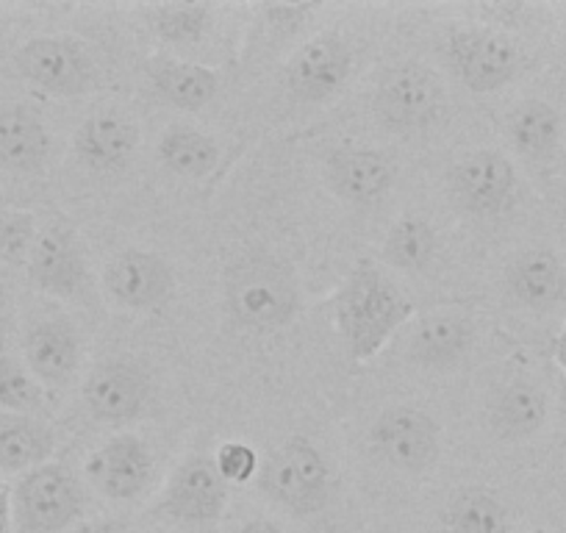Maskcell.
I'll list each match as a JSON object with an SVG mask.
<instances>
[{"mask_svg":"<svg viewBox=\"0 0 566 533\" xmlns=\"http://www.w3.org/2000/svg\"><path fill=\"white\" fill-rule=\"evenodd\" d=\"M331 314L347 353L369 362L413 317V303L373 261H358L331 295Z\"/></svg>","mask_w":566,"mask_h":533,"instance_id":"cell-1","label":"cell"},{"mask_svg":"<svg viewBox=\"0 0 566 533\" xmlns=\"http://www.w3.org/2000/svg\"><path fill=\"white\" fill-rule=\"evenodd\" d=\"M226 306L233 323L255 334L286 328L301 312V281L275 253L253 250L226 270Z\"/></svg>","mask_w":566,"mask_h":533,"instance_id":"cell-2","label":"cell"},{"mask_svg":"<svg viewBox=\"0 0 566 533\" xmlns=\"http://www.w3.org/2000/svg\"><path fill=\"white\" fill-rule=\"evenodd\" d=\"M12 511L18 533H62L84 514V489L67 467L48 461L20 475Z\"/></svg>","mask_w":566,"mask_h":533,"instance_id":"cell-3","label":"cell"},{"mask_svg":"<svg viewBox=\"0 0 566 533\" xmlns=\"http://www.w3.org/2000/svg\"><path fill=\"white\" fill-rule=\"evenodd\" d=\"M264 489L275 503L297 516L323 511L331 498V467L317 445L306 437H292L266 459Z\"/></svg>","mask_w":566,"mask_h":533,"instance_id":"cell-4","label":"cell"},{"mask_svg":"<svg viewBox=\"0 0 566 533\" xmlns=\"http://www.w3.org/2000/svg\"><path fill=\"white\" fill-rule=\"evenodd\" d=\"M448 62L467 90L486 95L503 90L525 67V53L511 36L492 29H461L448 40Z\"/></svg>","mask_w":566,"mask_h":533,"instance_id":"cell-5","label":"cell"},{"mask_svg":"<svg viewBox=\"0 0 566 533\" xmlns=\"http://www.w3.org/2000/svg\"><path fill=\"white\" fill-rule=\"evenodd\" d=\"M14 67L48 95H86L97 84V67L90 51L73 36H34L14 53Z\"/></svg>","mask_w":566,"mask_h":533,"instance_id":"cell-6","label":"cell"},{"mask_svg":"<svg viewBox=\"0 0 566 533\" xmlns=\"http://www.w3.org/2000/svg\"><path fill=\"white\" fill-rule=\"evenodd\" d=\"M448 106L444 84L431 67L408 62L384 75L375 95V112L395 130H424L439 123Z\"/></svg>","mask_w":566,"mask_h":533,"instance_id":"cell-7","label":"cell"},{"mask_svg":"<svg viewBox=\"0 0 566 533\" xmlns=\"http://www.w3.org/2000/svg\"><path fill=\"white\" fill-rule=\"evenodd\" d=\"M448 187L467 215L494 217L514 203L516 170L500 150H472L450 167Z\"/></svg>","mask_w":566,"mask_h":533,"instance_id":"cell-8","label":"cell"},{"mask_svg":"<svg viewBox=\"0 0 566 533\" xmlns=\"http://www.w3.org/2000/svg\"><path fill=\"white\" fill-rule=\"evenodd\" d=\"M373 445L397 470L424 472L439 459L442 426L428 411L395 406L375 420Z\"/></svg>","mask_w":566,"mask_h":533,"instance_id":"cell-9","label":"cell"},{"mask_svg":"<svg viewBox=\"0 0 566 533\" xmlns=\"http://www.w3.org/2000/svg\"><path fill=\"white\" fill-rule=\"evenodd\" d=\"M353 73V51L339 34H319L297 48L286 64V90L301 103H325L339 95Z\"/></svg>","mask_w":566,"mask_h":533,"instance_id":"cell-10","label":"cell"},{"mask_svg":"<svg viewBox=\"0 0 566 533\" xmlns=\"http://www.w3.org/2000/svg\"><path fill=\"white\" fill-rule=\"evenodd\" d=\"M228 487L231 483L220 475L214 459L195 453L187 461H181L167 481L161 511L178 522L209 525V522L220 520L222 511H226Z\"/></svg>","mask_w":566,"mask_h":533,"instance_id":"cell-11","label":"cell"},{"mask_svg":"<svg viewBox=\"0 0 566 533\" xmlns=\"http://www.w3.org/2000/svg\"><path fill=\"white\" fill-rule=\"evenodd\" d=\"M397 161L378 148H336L325 159V184L353 206H375L395 189Z\"/></svg>","mask_w":566,"mask_h":533,"instance_id":"cell-12","label":"cell"},{"mask_svg":"<svg viewBox=\"0 0 566 533\" xmlns=\"http://www.w3.org/2000/svg\"><path fill=\"white\" fill-rule=\"evenodd\" d=\"M106 290L119 306L136 312H156L176 292V273L159 253L148 250H123L108 261Z\"/></svg>","mask_w":566,"mask_h":533,"instance_id":"cell-13","label":"cell"},{"mask_svg":"<svg viewBox=\"0 0 566 533\" xmlns=\"http://www.w3.org/2000/svg\"><path fill=\"white\" fill-rule=\"evenodd\" d=\"M86 481L108 500L139 498L154 481V456L134 433H119L86 459Z\"/></svg>","mask_w":566,"mask_h":533,"instance_id":"cell-14","label":"cell"},{"mask_svg":"<svg viewBox=\"0 0 566 533\" xmlns=\"http://www.w3.org/2000/svg\"><path fill=\"white\" fill-rule=\"evenodd\" d=\"M84 400L97 422H134L150 400V378L139 364L114 358L92 369L84 384Z\"/></svg>","mask_w":566,"mask_h":533,"instance_id":"cell-15","label":"cell"},{"mask_svg":"<svg viewBox=\"0 0 566 533\" xmlns=\"http://www.w3.org/2000/svg\"><path fill=\"white\" fill-rule=\"evenodd\" d=\"M29 279L51 297H73L86 281V255L67 222L56 220L40 228V239L29 259Z\"/></svg>","mask_w":566,"mask_h":533,"instance_id":"cell-16","label":"cell"},{"mask_svg":"<svg viewBox=\"0 0 566 533\" xmlns=\"http://www.w3.org/2000/svg\"><path fill=\"white\" fill-rule=\"evenodd\" d=\"M73 150L86 170L123 173L139 150V128L119 112H95L75 128Z\"/></svg>","mask_w":566,"mask_h":533,"instance_id":"cell-17","label":"cell"},{"mask_svg":"<svg viewBox=\"0 0 566 533\" xmlns=\"http://www.w3.org/2000/svg\"><path fill=\"white\" fill-rule=\"evenodd\" d=\"M25 367L42 386H67L81 364V336L70 320L51 317L31 325L23 342Z\"/></svg>","mask_w":566,"mask_h":533,"instance_id":"cell-18","label":"cell"},{"mask_svg":"<svg viewBox=\"0 0 566 533\" xmlns=\"http://www.w3.org/2000/svg\"><path fill=\"white\" fill-rule=\"evenodd\" d=\"M505 284L516 303L531 312H555L566 303V264L553 250L531 248L511 261Z\"/></svg>","mask_w":566,"mask_h":533,"instance_id":"cell-19","label":"cell"},{"mask_svg":"<svg viewBox=\"0 0 566 533\" xmlns=\"http://www.w3.org/2000/svg\"><path fill=\"white\" fill-rule=\"evenodd\" d=\"M51 156V134L25 103L0 108V167L9 173H40Z\"/></svg>","mask_w":566,"mask_h":533,"instance_id":"cell-20","label":"cell"},{"mask_svg":"<svg viewBox=\"0 0 566 533\" xmlns=\"http://www.w3.org/2000/svg\"><path fill=\"white\" fill-rule=\"evenodd\" d=\"M56 437L34 415H0V475H25L51 461Z\"/></svg>","mask_w":566,"mask_h":533,"instance_id":"cell-21","label":"cell"},{"mask_svg":"<svg viewBox=\"0 0 566 533\" xmlns=\"http://www.w3.org/2000/svg\"><path fill=\"white\" fill-rule=\"evenodd\" d=\"M148 73L161 101L184 108V112H200L214 101L217 90H220V75L214 70L195 62H181V59H154Z\"/></svg>","mask_w":566,"mask_h":533,"instance_id":"cell-22","label":"cell"},{"mask_svg":"<svg viewBox=\"0 0 566 533\" xmlns=\"http://www.w3.org/2000/svg\"><path fill=\"white\" fill-rule=\"evenodd\" d=\"M472 336H475V328L464 314H431L413 331L411 356L431 367H448L470 353Z\"/></svg>","mask_w":566,"mask_h":533,"instance_id":"cell-23","label":"cell"},{"mask_svg":"<svg viewBox=\"0 0 566 533\" xmlns=\"http://www.w3.org/2000/svg\"><path fill=\"white\" fill-rule=\"evenodd\" d=\"M547 422V397L527 380L509 384L492 404V428L509 442H522Z\"/></svg>","mask_w":566,"mask_h":533,"instance_id":"cell-24","label":"cell"},{"mask_svg":"<svg viewBox=\"0 0 566 533\" xmlns=\"http://www.w3.org/2000/svg\"><path fill=\"white\" fill-rule=\"evenodd\" d=\"M220 145L206 130L172 125L159 139V161L178 178H206L220 165Z\"/></svg>","mask_w":566,"mask_h":533,"instance_id":"cell-25","label":"cell"},{"mask_svg":"<svg viewBox=\"0 0 566 533\" xmlns=\"http://www.w3.org/2000/svg\"><path fill=\"white\" fill-rule=\"evenodd\" d=\"M560 134H564L560 114L547 101L520 103L509 117L511 145L525 159H553L560 145Z\"/></svg>","mask_w":566,"mask_h":533,"instance_id":"cell-26","label":"cell"},{"mask_svg":"<svg viewBox=\"0 0 566 533\" xmlns=\"http://www.w3.org/2000/svg\"><path fill=\"white\" fill-rule=\"evenodd\" d=\"M509 509L497 494L483 487L459 489L444 509L448 533H509Z\"/></svg>","mask_w":566,"mask_h":533,"instance_id":"cell-27","label":"cell"},{"mask_svg":"<svg viewBox=\"0 0 566 533\" xmlns=\"http://www.w3.org/2000/svg\"><path fill=\"white\" fill-rule=\"evenodd\" d=\"M439 253V237L424 217L406 215L389 228L384 255L391 266L406 273H424Z\"/></svg>","mask_w":566,"mask_h":533,"instance_id":"cell-28","label":"cell"},{"mask_svg":"<svg viewBox=\"0 0 566 533\" xmlns=\"http://www.w3.org/2000/svg\"><path fill=\"white\" fill-rule=\"evenodd\" d=\"M148 29L167 45H192L206 36L214 20L209 3H159L145 12Z\"/></svg>","mask_w":566,"mask_h":533,"instance_id":"cell-29","label":"cell"},{"mask_svg":"<svg viewBox=\"0 0 566 533\" xmlns=\"http://www.w3.org/2000/svg\"><path fill=\"white\" fill-rule=\"evenodd\" d=\"M45 389L20 358L0 353V415H36Z\"/></svg>","mask_w":566,"mask_h":533,"instance_id":"cell-30","label":"cell"},{"mask_svg":"<svg viewBox=\"0 0 566 533\" xmlns=\"http://www.w3.org/2000/svg\"><path fill=\"white\" fill-rule=\"evenodd\" d=\"M40 222L31 211H0V266H29Z\"/></svg>","mask_w":566,"mask_h":533,"instance_id":"cell-31","label":"cell"},{"mask_svg":"<svg viewBox=\"0 0 566 533\" xmlns=\"http://www.w3.org/2000/svg\"><path fill=\"white\" fill-rule=\"evenodd\" d=\"M214 464L228 483H248L259 472V456L250 445L226 442L217 450Z\"/></svg>","mask_w":566,"mask_h":533,"instance_id":"cell-32","label":"cell"},{"mask_svg":"<svg viewBox=\"0 0 566 533\" xmlns=\"http://www.w3.org/2000/svg\"><path fill=\"white\" fill-rule=\"evenodd\" d=\"M317 9L319 3H272V7H264V14L272 29L295 31Z\"/></svg>","mask_w":566,"mask_h":533,"instance_id":"cell-33","label":"cell"},{"mask_svg":"<svg viewBox=\"0 0 566 533\" xmlns=\"http://www.w3.org/2000/svg\"><path fill=\"white\" fill-rule=\"evenodd\" d=\"M0 533H18L12 511V487L0 481Z\"/></svg>","mask_w":566,"mask_h":533,"instance_id":"cell-34","label":"cell"},{"mask_svg":"<svg viewBox=\"0 0 566 533\" xmlns=\"http://www.w3.org/2000/svg\"><path fill=\"white\" fill-rule=\"evenodd\" d=\"M70 533H125V525L119 520H90L75 525Z\"/></svg>","mask_w":566,"mask_h":533,"instance_id":"cell-35","label":"cell"},{"mask_svg":"<svg viewBox=\"0 0 566 533\" xmlns=\"http://www.w3.org/2000/svg\"><path fill=\"white\" fill-rule=\"evenodd\" d=\"M231 533H286L281 525H275L272 520H248L242 525L233 527Z\"/></svg>","mask_w":566,"mask_h":533,"instance_id":"cell-36","label":"cell"},{"mask_svg":"<svg viewBox=\"0 0 566 533\" xmlns=\"http://www.w3.org/2000/svg\"><path fill=\"white\" fill-rule=\"evenodd\" d=\"M553 356H555V364H558V367L566 373V328L560 331V336H558V339H555Z\"/></svg>","mask_w":566,"mask_h":533,"instance_id":"cell-37","label":"cell"},{"mask_svg":"<svg viewBox=\"0 0 566 533\" xmlns=\"http://www.w3.org/2000/svg\"><path fill=\"white\" fill-rule=\"evenodd\" d=\"M9 301V281H7V273H3V266H0V309L7 306Z\"/></svg>","mask_w":566,"mask_h":533,"instance_id":"cell-38","label":"cell"},{"mask_svg":"<svg viewBox=\"0 0 566 533\" xmlns=\"http://www.w3.org/2000/svg\"><path fill=\"white\" fill-rule=\"evenodd\" d=\"M560 415H564V422H566V386H564V395H560Z\"/></svg>","mask_w":566,"mask_h":533,"instance_id":"cell-39","label":"cell"},{"mask_svg":"<svg viewBox=\"0 0 566 533\" xmlns=\"http://www.w3.org/2000/svg\"><path fill=\"white\" fill-rule=\"evenodd\" d=\"M564 62H566V51H564Z\"/></svg>","mask_w":566,"mask_h":533,"instance_id":"cell-40","label":"cell"}]
</instances>
